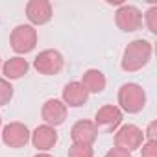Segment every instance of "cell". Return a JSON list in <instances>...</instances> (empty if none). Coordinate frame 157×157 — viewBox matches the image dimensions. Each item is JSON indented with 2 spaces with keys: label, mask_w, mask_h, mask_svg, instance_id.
<instances>
[{
  "label": "cell",
  "mask_w": 157,
  "mask_h": 157,
  "mask_svg": "<svg viewBox=\"0 0 157 157\" xmlns=\"http://www.w3.org/2000/svg\"><path fill=\"white\" fill-rule=\"evenodd\" d=\"M142 133H144V139H146V140H157V139H155V135H157V120H151V122L148 124L146 131H142Z\"/></svg>",
  "instance_id": "20"
},
{
  "label": "cell",
  "mask_w": 157,
  "mask_h": 157,
  "mask_svg": "<svg viewBox=\"0 0 157 157\" xmlns=\"http://www.w3.org/2000/svg\"><path fill=\"white\" fill-rule=\"evenodd\" d=\"M142 157H157V140H144L140 146Z\"/></svg>",
  "instance_id": "19"
},
{
  "label": "cell",
  "mask_w": 157,
  "mask_h": 157,
  "mask_svg": "<svg viewBox=\"0 0 157 157\" xmlns=\"http://www.w3.org/2000/svg\"><path fill=\"white\" fill-rule=\"evenodd\" d=\"M87 100H89V93L80 82H70L65 85L63 94H61V102L67 107H82L87 104Z\"/></svg>",
  "instance_id": "13"
},
{
  "label": "cell",
  "mask_w": 157,
  "mask_h": 157,
  "mask_svg": "<svg viewBox=\"0 0 157 157\" xmlns=\"http://www.w3.org/2000/svg\"><path fill=\"white\" fill-rule=\"evenodd\" d=\"M70 139H72V144L93 146L98 139V129L93 120H78L70 128Z\"/></svg>",
  "instance_id": "10"
},
{
  "label": "cell",
  "mask_w": 157,
  "mask_h": 157,
  "mask_svg": "<svg viewBox=\"0 0 157 157\" xmlns=\"http://www.w3.org/2000/svg\"><path fill=\"white\" fill-rule=\"evenodd\" d=\"M10 44L17 54H28L37 46V30L32 24H19L11 30Z\"/></svg>",
  "instance_id": "3"
},
{
  "label": "cell",
  "mask_w": 157,
  "mask_h": 157,
  "mask_svg": "<svg viewBox=\"0 0 157 157\" xmlns=\"http://www.w3.org/2000/svg\"><path fill=\"white\" fill-rule=\"evenodd\" d=\"M117 100H118V107L122 113L137 115L146 105V91L139 83H124L118 89Z\"/></svg>",
  "instance_id": "2"
},
{
  "label": "cell",
  "mask_w": 157,
  "mask_h": 157,
  "mask_svg": "<svg viewBox=\"0 0 157 157\" xmlns=\"http://www.w3.org/2000/svg\"><path fill=\"white\" fill-rule=\"evenodd\" d=\"M0 128H2V117H0Z\"/></svg>",
  "instance_id": "23"
},
{
  "label": "cell",
  "mask_w": 157,
  "mask_h": 157,
  "mask_svg": "<svg viewBox=\"0 0 157 157\" xmlns=\"http://www.w3.org/2000/svg\"><path fill=\"white\" fill-rule=\"evenodd\" d=\"M115 24L118 26V30H122L126 33L137 32L142 26V11L137 6L122 4L115 11Z\"/></svg>",
  "instance_id": "7"
},
{
  "label": "cell",
  "mask_w": 157,
  "mask_h": 157,
  "mask_svg": "<svg viewBox=\"0 0 157 157\" xmlns=\"http://www.w3.org/2000/svg\"><path fill=\"white\" fill-rule=\"evenodd\" d=\"M142 17H144V22H146L148 30L151 33H157V6H151Z\"/></svg>",
  "instance_id": "18"
},
{
  "label": "cell",
  "mask_w": 157,
  "mask_h": 157,
  "mask_svg": "<svg viewBox=\"0 0 157 157\" xmlns=\"http://www.w3.org/2000/svg\"><path fill=\"white\" fill-rule=\"evenodd\" d=\"M11 98H13V85L6 78H0V105H8Z\"/></svg>",
  "instance_id": "16"
},
{
  "label": "cell",
  "mask_w": 157,
  "mask_h": 157,
  "mask_svg": "<svg viewBox=\"0 0 157 157\" xmlns=\"http://www.w3.org/2000/svg\"><path fill=\"white\" fill-rule=\"evenodd\" d=\"M63 67H65V57L59 50L54 48L39 52L33 59V68L43 76H56L63 70Z\"/></svg>",
  "instance_id": "4"
},
{
  "label": "cell",
  "mask_w": 157,
  "mask_h": 157,
  "mask_svg": "<svg viewBox=\"0 0 157 157\" xmlns=\"http://www.w3.org/2000/svg\"><path fill=\"white\" fill-rule=\"evenodd\" d=\"M68 157H94V150H93V146L72 144L68 148Z\"/></svg>",
  "instance_id": "17"
},
{
  "label": "cell",
  "mask_w": 157,
  "mask_h": 157,
  "mask_svg": "<svg viewBox=\"0 0 157 157\" xmlns=\"http://www.w3.org/2000/svg\"><path fill=\"white\" fill-rule=\"evenodd\" d=\"M33 157H52L50 153H44V151H41V153H37V155H33Z\"/></svg>",
  "instance_id": "22"
},
{
  "label": "cell",
  "mask_w": 157,
  "mask_h": 157,
  "mask_svg": "<svg viewBox=\"0 0 157 157\" xmlns=\"http://www.w3.org/2000/svg\"><path fill=\"white\" fill-rule=\"evenodd\" d=\"M151 52H153V46L146 39H135V41L128 43V46L124 48V54H122V61H120L122 70H126V72L142 70L150 63Z\"/></svg>",
  "instance_id": "1"
},
{
  "label": "cell",
  "mask_w": 157,
  "mask_h": 157,
  "mask_svg": "<svg viewBox=\"0 0 157 157\" xmlns=\"http://www.w3.org/2000/svg\"><path fill=\"white\" fill-rule=\"evenodd\" d=\"M122 118H124V113L120 111V107L107 104V105H102V107L96 111L93 122H94L98 133H100V131H104V133H113V131H117V129L120 128Z\"/></svg>",
  "instance_id": "6"
},
{
  "label": "cell",
  "mask_w": 157,
  "mask_h": 157,
  "mask_svg": "<svg viewBox=\"0 0 157 157\" xmlns=\"http://www.w3.org/2000/svg\"><path fill=\"white\" fill-rule=\"evenodd\" d=\"M142 142H144V133L135 124H124L115 131V148H120L131 153L139 150Z\"/></svg>",
  "instance_id": "5"
},
{
  "label": "cell",
  "mask_w": 157,
  "mask_h": 157,
  "mask_svg": "<svg viewBox=\"0 0 157 157\" xmlns=\"http://www.w3.org/2000/svg\"><path fill=\"white\" fill-rule=\"evenodd\" d=\"M104 157H131V153L126 150H120V148H111Z\"/></svg>",
  "instance_id": "21"
},
{
  "label": "cell",
  "mask_w": 157,
  "mask_h": 157,
  "mask_svg": "<svg viewBox=\"0 0 157 157\" xmlns=\"http://www.w3.org/2000/svg\"><path fill=\"white\" fill-rule=\"evenodd\" d=\"M30 133L32 131L28 129L26 124H22V122H10L2 129V142L8 148L19 150V148H24L30 142Z\"/></svg>",
  "instance_id": "8"
},
{
  "label": "cell",
  "mask_w": 157,
  "mask_h": 157,
  "mask_svg": "<svg viewBox=\"0 0 157 157\" xmlns=\"http://www.w3.org/2000/svg\"><path fill=\"white\" fill-rule=\"evenodd\" d=\"M80 83L87 89L89 94H91V93H93V94H98V93H102V91L105 89L107 80H105V76H104L102 70H98V68H89V70L83 72Z\"/></svg>",
  "instance_id": "14"
},
{
  "label": "cell",
  "mask_w": 157,
  "mask_h": 157,
  "mask_svg": "<svg viewBox=\"0 0 157 157\" xmlns=\"http://www.w3.org/2000/svg\"><path fill=\"white\" fill-rule=\"evenodd\" d=\"M57 131H56V128H52V126H46V124H43V126H37L32 133H30V142H32V146L33 148H37V151H48V150H52L56 144H57Z\"/></svg>",
  "instance_id": "12"
},
{
  "label": "cell",
  "mask_w": 157,
  "mask_h": 157,
  "mask_svg": "<svg viewBox=\"0 0 157 157\" xmlns=\"http://www.w3.org/2000/svg\"><path fill=\"white\" fill-rule=\"evenodd\" d=\"M0 67H2V59H0Z\"/></svg>",
  "instance_id": "24"
},
{
  "label": "cell",
  "mask_w": 157,
  "mask_h": 157,
  "mask_svg": "<svg viewBox=\"0 0 157 157\" xmlns=\"http://www.w3.org/2000/svg\"><path fill=\"white\" fill-rule=\"evenodd\" d=\"M28 68H30V63H28L24 57L15 56V57L8 59V61L2 65V74H4V78H6L8 82H10V80H19V78H22V76L28 72Z\"/></svg>",
  "instance_id": "15"
},
{
  "label": "cell",
  "mask_w": 157,
  "mask_h": 157,
  "mask_svg": "<svg viewBox=\"0 0 157 157\" xmlns=\"http://www.w3.org/2000/svg\"><path fill=\"white\" fill-rule=\"evenodd\" d=\"M52 15H54V10L48 0H30L26 4V17L33 28L48 24L52 21Z\"/></svg>",
  "instance_id": "9"
},
{
  "label": "cell",
  "mask_w": 157,
  "mask_h": 157,
  "mask_svg": "<svg viewBox=\"0 0 157 157\" xmlns=\"http://www.w3.org/2000/svg\"><path fill=\"white\" fill-rule=\"evenodd\" d=\"M67 113H68V107L57 100V98H50L43 104V109H41V117L44 120L46 126H52V128H57L61 126L65 120H67Z\"/></svg>",
  "instance_id": "11"
}]
</instances>
